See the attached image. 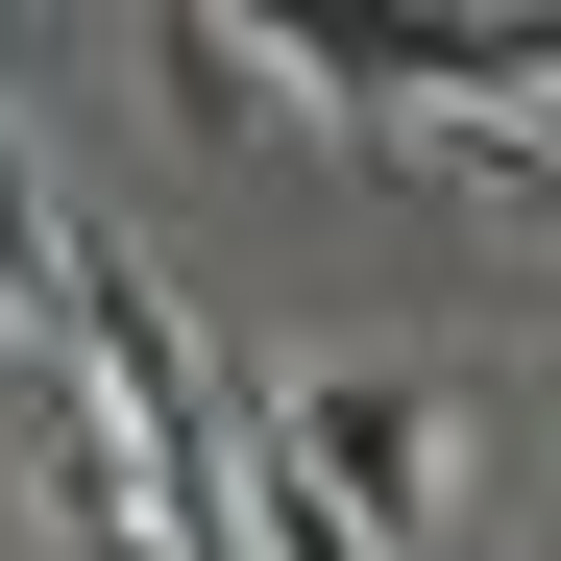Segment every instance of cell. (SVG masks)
I'll list each match as a JSON object with an SVG mask.
<instances>
[{
  "label": "cell",
  "instance_id": "6da1fadb",
  "mask_svg": "<svg viewBox=\"0 0 561 561\" xmlns=\"http://www.w3.org/2000/svg\"><path fill=\"white\" fill-rule=\"evenodd\" d=\"M294 463H318L391 561H463V513H439V391H415V366H318V391H294Z\"/></svg>",
  "mask_w": 561,
  "mask_h": 561
}]
</instances>
